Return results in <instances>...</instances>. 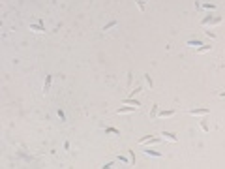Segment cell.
Segmentation results:
<instances>
[{
    "label": "cell",
    "mask_w": 225,
    "mask_h": 169,
    "mask_svg": "<svg viewBox=\"0 0 225 169\" xmlns=\"http://www.w3.org/2000/svg\"><path fill=\"white\" fill-rule=\"evenodd\" d=\"M221 23V17H218V15H206L205 19L201 21V26H216V25H219Z\"/></svg>",
    "instance_id": "obj_1"
},
{
    "label": "cell",
    "mask_w": 225,
    "mask_h": 169,
    "mask_svg": "<svg viewBox=\"0 0 225 169\" xmlns=\"http://www.w3.org/2000/svg\"><path fill=\"white\" fill-rule=\"evenodd\" d=\"M160 137H154V135H146V137H141L139 139V145H156V143H160Z\"/></svg>",
    "instance_id": "obj_2"
},
{
    "label": "cell",
    "mask_w": 225,
    "mask_h": 169,
    "mask_svg": "<svg viewBox=\"0 0 225 169\" xmlns=\"http://www.w3.org/2000/svg\"><path fill=\"white\" fill-rule=\"evenodd\" d=\"M139 107H133V105H122V107H118V109H116V113H118V115H129V113H135V111H137Z\"/></svg>",
    "instance_id": "obj_3"
},
{
    "label": "cell",
    "mask_w": 225,
    "mask_h": 169,
    "mask_svg": "<svg viewBox=\"0 0 225 169\" xmlns=\"http://www.w3.org/2000/svg\"><path fill=\"white\" fill-rule=\"evenodd\" d=\"M210 111L206 107H197V109H190V115H193V117H206Z\"/></svg>",
    "instance_id": "obj_4"
},
{
    "label": "cell",
    "mask_w": 225,
    "mask_h": 169,
    "mask_svg": "<svg viewBox=\"0 0 225 169\" xmlns=\"http://www.w3.org/2000/svg\"><path fill=\"white\" fill-rule=\"evenodd\" d=\"M161 135H163V139H167V141H171V143H178V137L174 135L173 132H163V133H161Z\"/></svg>",
    "instance_id": "obj_5"
},
{
    "label": "cell",
    "mask_w": 225,
    "mask_h": 169,
    "mask_svg": "<svg viewBox=\"0 0 225 169\" xmlns=\"http://www.w3.org/2000/svg\"><path fill=\"white\" fill-rule=\"evenodd\" d=\"M174 115V109H165V111H158V117L160 118H169Z\"/></svg>",
    "instance_id": "obj_6"
},
{
    "label": "cell",
    "mask_w": 225,
    "mask_h": 169,
    "mask_svg": "<svg viewBox=\"0 0 225 169\" xmlns=\"http://www.w3.org/2000/svg\"><path fill=\"white\" fill-rule=\"evenodd\" d=\"M51 83H53V75H47V77H45V83H43V92L45 94L51 90Z\"/></svg>",
    "instance_id": "obj_7"
},
{
    "label": "cell",
    "mask_w": 225,
    "mask_h": 169,
    "mask_svg": "<svg viewBox=\"0 0 225 169\" xmlns=\"http://www.w3.org/2000/svg\"><path fill=\"white\" fill-rule=\"evenodd\" d=\"M30 30H34V32H45V26H43L41 21H39V23H36V25H30Z\"/></svg>",
    "instance_id": "obj_8"
},
{
    "label": "cell",
    "mask_w": 225,
    "mask_h": 169,
    "mask_svg": "<svg viewBox=\"0 0 225 169\" xmlns=\"http://www.w3.org/2000/svg\"><path fill=\"white\" fill-rule=\"evenodd\" d=\"M122 104H126V105H133V107H139V101L137 100H133V98H126V100H122Z\"/></svg>",
    "instance_id": "obj_9"
},
{
    "label": "cell",
    "mask_w": 225,
    "mask_h": 169,
    "mask_svg": "<svg viewBox=\"0 0 225 169\" xmlns=\"http://www.w3.org/2000/svg\"><path fill=\"white\" fill-rule=\"evenodd\" d=\"M186 45H190V47H201L202 45V43H201V39H188V42H186Z\"/></svg>",
    "instance_id": "obj_10"
},
{
    "label": "cell",
    "mask_w": 225,
    "mask_h": 169,
    "mask_svg": "<svg viewBox=\"0 0 225 169\" xmlns=\"http://www.w3.org/2000/svg\"><path fill=\"white\" fill-rule=\"evenodd\" d=\"M208 51H212V45H201V47H197V53H199V55H205V53H208Z\"/></svg>",
    "instance_id": "obj_11"
},
{
    "label": "cell",
    "mask_w": 225,
    "mask_h": 169,
    "mask_svg": "<svg viewBox=\"0 0 225 169\" xmlns=\"http://www.w3.org/2000/svg\"><path fill=\"white\" fill-rule=\"evenodd\" d=\"M105 133H107V135H120V130H116V128L109 126V128H105Z\"/></svg>",
    "instance_id": "obj_12"
},
{
    "label": "cell",
    "mask_w": 225,
    "mask_h": 169,
    "mask_svg": "<svg viewBox=\"0 0 225 169\" xmlns=\"http://www.w3.org/2000/svg\"><path fill=\"white\" fill-rule=\"evenodd\" d=\"M145 154H146V156H154V158H161V152H158V150H150V149H146Z\"/></svg>",
    "instance_id": "obj_13"
},
{
    "label": "cell",
    "mask_w": 225,
    "mask_h": 169,
    "mask_svg": "<svg viewBox=\"0 0 225 169\" xmlns=\"http://www.w3.org/2000/svg\"><path fill=\"white\" fill-rule=\"evenodd\" d=\"M116 25H118V23H116V21H109V23H107L105 26H103V32H107V30H111V28H115V26Z\"/></svg>",
    "instance_id": "obj_14"
},
{
    "label": "cell",
    "mask_w": 225,
    "mask_h": 169,
    "mask_svg": "<svg viewBox=\"0 0 225 169\" xmlns=\"http://www.w3.org/2000/svg\"><path fill=\"white\" fill-rule=\"evenodd\" d=\"M202 10H208V11H214L216 10V4H202Z\"/></svg>",
    "instance_id": "obj_15"
},
{
    "label": "cell",
    "mask_w": 225,
    "mask_h": 169,
    "mask_svg": "<svg viewBox=\"0 0 225 169\" xmlns=\"http://www.w3.org/2000/svg\"><path fill=\"white\" fill-rule=\"evenodd\" d=\"M145 81H146V84H148V87H154V81H152V77H150V75H148V73H145Z\"/></svg>",
    "instance_id": "obj_16"
},
{
    "label": "cell",
    "mask_w": 225,
    "mask_h": 169,
    "mask_svg": "<svg viewBox=\"0 0 225 169\" xmlns=\"http://www.w3.org/2000/svg\"><path fill=\"white\" fill-rule=\"evenodd\" d=\"M158 117V105H152V109H150V118H156Z\"/></svg>",
    "instance_id": "obj_17"
},
{
    "label": "cell",
    "mask_w": 225,
    "mask_h": 169,
    "mask_svg": "<svg viewBox=\"0 0 225 169\" xmlns=\"http://www.w3.org/2000/svg\"><path fill=\"white\" fill-rule=\"evenodd\" d=\"M139 92H143V87H135L133 90H131V96L135 98V94H139Z\"/></svg>",
    "instance_id": "obj_18"
},
{
    "label": "cell",
    "mask_w": 225,
    "mask_h": 169,
    "mask_svg": "<svg viewBox=\"0 0 225 169\" xmlns=\"http://www.w3.org/2000/svg\"><path fill=\"white\" fill-rule=\"evenodd\" d=\"M137 6H139L141 11H145V0H137Z\"/></svg>",
    "instance_id": "obj_19"
},
{
    "label": "cell",
    "mask_w": 225,
    "mask_h": 169,
    "mask_svg": "<svg viewBox=\"0 0 225 169\" xmlns=\"http://www.w3.org/2000/svg\"><path fill=\"white\" fill-rule=\"evenodd\" d=\"M205 34H206V36H208L210 39H216V38H218V36H216L214 32H210V30H205Z\"/></svg>",
    "instance_id": "obj_20"
},
{
    "label": "cell",
    "mask_w": 225,
    "mask_h": 169,
    "mask_svg": "<svg viewBox=\"0 0 225 169\" xmlns=\"http://www.w3.org/2000/svg\"><path fill=\"white\" fill-rule=\"evenodd\" d=\"M58 117H60V120H66V113H64V111H58Z\"/></svg>",
    "instance_id": "obj_21"
},
{
    "label": "cell",
    "mask_w": 225,
    "mask_h": 169,
    "mask_svg": "<svg viewBox=\"0 0 225 169\" xmlns=\"http://www.w3.org/2000/svg\"><path fill=\"white\" fill-rule=\"evenodd\" d=\"M201 130H202V132H208V126H206V122H201Z\"/></svg>",
    "instance_id": "obj_22"
},
{
    "label": "cell",
    "mask_w": 225,
    "mask_h": 169,
    "mask_svg": "<svg viewBox=\"0 0 225 169\" xmlns=\"http://www.w3.org/2000/svg\"><path fill=\"white\" fill-rule=\"evenodd\" d=\"M118 162H122V163H128L129 160H128V158H124V156H118Z\"/></svg>",
    "instance_id": "obj_23"
},
{
    "label": "cell",
    "mask_w": 225,
    "mask_h": 169,
    "mask_svg": "<svg viewBox=\"0 0 225 169\" xmlns=\"http://www.w3.org/2000/svg\"><path fill=\"white\" fill-rule=\"evenodd\" d=\"M219 96H221V98H225V92H219Z\"/></svg>",
    "instance_id": "obj_24"
},
{
    "label": "cell",
    "mask_w": 225,
    "mask_h": 169,
    "mask_svg": "<svg viewBox=\"0 0 225 169\" xmlns=\"http://www.w3.org/2000/svg\"><path fill=\"white\" fill-rule=\"evenodd\" d=\"M145 2H146V0H145Z\"/></svg>",
    "instance_id": "obj_25"
}]
</instances>
